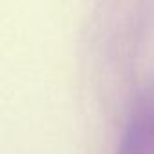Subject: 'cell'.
<instances>
[{
    "label": "cell",
    "mask_w": 154,
    "mask_h": 154,
    "mask_svg": "<svg viewBox=\"0 0 154 154\" xmlns=\"http://www.w3.org/2000/svg\"><path fill=\"white\" fill-rule=\"evenodd\" d=\"M118 154H154V94L143 96L123 129Z\"/></svg>",
    "instance_id": "6da1fadb"
}]
</instances>
